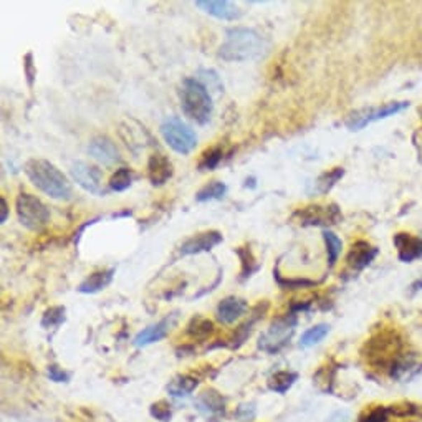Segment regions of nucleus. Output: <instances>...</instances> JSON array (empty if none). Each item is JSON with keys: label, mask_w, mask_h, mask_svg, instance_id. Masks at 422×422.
<instances>
[{"label": "nucleus", "mask_w": 422, "mask_h": 422, "mask_svg": "<svg viewBox=\"0 0 422 422\" xmlns=\"http://www.w3.org/2000/svg\"><path fill=\"white\" fill-rule=\"evenodd\" d=\"M267 48L265 38L247 27L227 30L225 42L220 45L219 57L225 62H247L260 57Z\"/></svg>", "instance_id": "nucleus-1"}, {"label": "nucleus", "mask_w": 422, "mask_h": 422, "mask_svg": "<svg viewBox=\"0 0 422 422\" xmlns=\"http://www.w3.org/2000/svg\"><path fill=\"white\" fill-rule=\"evenodd\" d=\"M25 174L30 183L48 197L58 201L71 199V185L66 176L47 160H30L25 164Z\"/></svg>", "instance_id": "nucleus-2"}, {"label": "nucleus", "mask_w": 422, "mask_h": 422, "mask_svg": "<svg viewBox=\"0 0 422 422\" xmlns=\"http://www.w3.org/2000/svg\"><path fill=\"white\" fill-rule=\"evenodd\" d=\"M402 338L394 328H383L367 339L363 348V356L371 366L378 370H389L394 366L402 353Z\"/></svg>", "instance_id": "nucleus-3"}, {"label": "nucleus", "mask_w": 422, "mask_h": 422, "mask_svg": "<svg viewBox=\"0 0 422 422\" xmlns=\"http://www.w3.org/2000/svg\"><path fill=\"white\" fill-rule=\"evenodd\" d=\"M181 108L189 120L196 121L197 125H206L211 120L212 110V97L209 90L201 81L196 78H185L181 86Z\"/></svg>", "instance_id": "nucleus-4"}, {"label": "nucleus", "mask_w": 422, "mask_h": 422, "mask_svg": "<svg viewBox=\"0 0 422 422\" xmlns=\"http://www.w3.org/2000/svg\"><path fill=\"white\" fill-rule=\"evenodd\" d=\"M15 211L19 222L25 229L38 232L50 222V211L34 194L20 192L15 201Z\"/></svg>", "instance_id": "nucleus-5"}, {"label": "nucleus", "mask_w": 422, "mask_h": 422, "mask_svg": "<svg viewBox=\"0 0 422 422\" xmlns=\"http://www.w3.org/2000/svg\"><path fill=\"white\" fill-rule=\"evenodd\" d=\"M161 136L164 138L167 146L179 154H189L197 146V136L194 129L178 116H171L162 121Z\"/></svg>", "instance_id": "nucleus-6"}, {"label": "nucleus", "mask_w": 422, "mask_h": 422, "mask_svg": "<svg viewBox=\"0 0 422 422\" xmlns=\"http://www.w3.org/2000/svg\"><path fill=\"white\" fill-rule=\"evenodd\" d=\"M407 108H409L407 101H391L378 108H367V110L351 113L346 120V126L351 131H360L366 128L367 125H371V122L386 120V118L398 115V113L407 110Z\"/></svg>", "instance_id": "nucleus-7"}, {"label": "nucleus", "mask_w": 422, "mask_h": 422, "mask_svg": "<svg viewBox=\"0 0 422 422\" xmlns=\"http://www.w3.org/2000/svg\"><path fill=\"white\" fill-rule=\"evenodd\" d=\"M295 316L288 315L285 318H279L270 325V328L260 337L258 342V348L263 349L267 353H279L285 344L288 343V339L292 338V333L295 330Z\"/></svg>", "instance_id": "nucleus-8"}, {"label": "nucleus", "mask_w": 422, "mask_h": 422, "mask_svg": "<svg viewBox=\"0 0 422 422\" xmlns=\"http://www.w3.org/2000/svg\"><path fill=\"white\" fill-rule=\"evenodd\" d=\"M295 217L298 219L300 225H316V227H328L338 224L343 219L342 211L337 204L330 206H308L302 211L295 212Z\"/></svg>", "instance_id": "nucleus-9"}, {"label": "nucleus", "mask_w": 422, "mask_h": 422, "mask_svg": "<svg viewBox=\"0 0 422 422\" xmlns=\"http://www.w3.org/2000/svg\"><path fill=\"white\" fill-rule=\"evenodd\" d=\"M71 178L81 189L92 194H104L103 189V174L97 166L88 164V162L76 161L70 167Z\"/></svg>", "instance_id": "nucleus-10"}, {"label": "nucleus", "mask_w": 422, "mask_h": 422, "mask_svg": "<svg viewBox=\"0 0 422 422\" xmlns=\"http://www.w3.org/2000/svg\"><path fill=\"white\" fill-rule=\"evenodd\" d=\"M222 240H224V237H222L219 230H207V232L197 234L194 235V237L188 239L183 245H181L179 255L185 257V255H196V253L209 252L214 247H217Z\"/></svg>", "instance_id": "nucleus-11"}, {"label": "nucleus", "mask_w": 422, "mask_h": 422, "mask_svg": "<svg viewBox=\"0 0 422 422\" xmlns=\"http://www.w3.org/2000/svg\"><path fill=\"white\" fill-rule=\"evenodd\" d=\"M88 153L94 161H98L103 166H115L121 160L116 144L108 136H94L90 141Z\"/></svg>", "instance_id": "nucleus-12"}, {"label": "nucleus", "mask_w": 422, "mask_h": 422, "mask_svg": "<svg viewBox=\"0 0 422 422\" xmlns=\"http://www.w3.org/2000/svg\"><path fill=\"white\" fill-rule=\"evenodd\" d=\"M393 242L396 245L398 257L401 262L411 263L422 257V239L406 232H399L394 235Z\"/></svg>", "instance_id": "nucleus-13"}, {"label": "nucleus", "mask_w": 422, "mask_h": 422, "mask_svg": "<svg viewBox=\"0 0 422 422\" xmlns=\"http://www.w3.org/2000/svg\"><path fill=\"white\" fill-rule=\"evenodd\" d=\"M174 174V166L164 154H153L148 162V178L153 185H164Z\"/></svg>", "instance_id": "nucleus-14"}, {"label": "nucleus", "mask_w": 422, "mask_h": 422, "mask_svg": "<svg viewBox=\"0 0 422 422\" xmlns=\"http://www.w3.org/2000/svg\"><path fill=\"white\" fill-rule=\"evenodd\" d=\"M376 255H378V248L373 247L370 242H365V240H358L356 244L351 245V251L346 257L348 267L351 270L360 272L366 269L374 260Z\"/></svg>", "instance_id": "nucleus-15"}, {"label": "nucleus", "mask_w": 422, "mask_h": 422, "mask_svg": "<svg viewBox=\"0 0 422 422\" xmlns=\"http://www.w3.org/2000/svg\"><path fill=\"white\" fill-rule=\"evenodd\" d=\"M196 6L220 20H235L240 17V8L229 0H197Z\"/></svg>", "instance_id": "nucleus-16"}, {"label": "nucleus", "mask_w": 422, "mask_h": 422, "mask_svg": "<svg viewBox=\"0 0 422 422\" xmlns=\"http://www.w3.org/2000/svg\"><path fill=\"white\" fill-rule=\"evenodd\" d=\"M174 321H176V316L172 315V316H167L164 320H161L160 323L148 326L146 330L139 331L134 338V346L143 348V346H148V344L161 342V339L166 338V335L169 333L171 326L174 325Z\"/></svg>", "instance_id": "nucleus-17"}, {"label": "nucleus", "mask_w": 422, "mask_h": 422, "mask_svg": "<svg viewBox=\"0 0 422 422\" xmlns=\"http://www.w3.org/2000/svg\"><path fill=\"white\" fill-rule=\"evenodd\" d=\"M247 302L244 298H237V297H227L219 303L217 307V318L222 323L230 325L234 323L235 320H239L240 316L247 311Z\"/></svg>", "instance_id": "nucleus-18"}, {"label": "nucleus", "mask_w": 422, "mask_h": 422, "mask_svg": "<svg viewBox=\"0 0 422 422\" xmlns=\"http://www.w3.org/2000/svg\"><path fill=\"white\" fill-rule=\"evenodd\" d=\"M113 275H115V269H108V270H98L92 274L90 276H86V279L81 281L78 292L80 293H98L101 292L108 287V285L111 283Z\"/></svg>", "instance_id": "nucleus-19"}, {"label": "nucleus", "mask_w": 422, "mask_h": 422, "mask_svg": "<svg viewBox=\"0 0 422 422\" xmlns=\"http://www.w3.org/2000/svg\"><path fill=\"white\" fill-rule=\"evenodd\" d=\"M224 407H225L224 398H222L217 391H214V389H207V391H204L201 396L197 398V409L201 411L202 414H207V416L220 414V412H224Z\"/></svg>", "instance_id": "nucleus-20"}, {"label": "nucleus", "mask_w": 422, "mask_h": 422, "mask_svg": "<svg viewBox=\"0 0 422 422\" xmlns=\"http://www.w3.org/2000/svg\"><path fill=\"white\" fill-rule=\"evenodd\" d=\"M344 176V169L343 167H333V169L328 172H323L318 179L313 183V190L311 194H316V196H323V194L330 192L331 189L335 188V184L338 183Z\"/></svg>", "instance_id": "nucleus-21"}, {"label": "nucleus", "mask_w": 422, "mask_h": 422, "mask_svg": "<svg viewBox=\"0 0 422 422\" xmlns=\"http://www.w3.org/2000/svg\"><path fill=\"white\" fill-rule=\"evenodd\" d=\"M227 185L220 181H211V183L204 185L202 189L197 190L196 201L197 202H209V201H219L225 196Z\"/></svg>", "instance_id": "nucleus-22"}, {"label": "nucleus", "mask_w": 422, "mask_h": 422, "mask_svg": "<svg viewBox=\"0 0 422 422\" xmlns=\"http://www.w3.org/2000/svg\"><path fill=\"white\" fill-rule=\"evenodd\" d=\"M298 376L292 373V371H279V373L274 374L269 381V386L272 391L275 393H287L290 388L295 384V381H297Z\"/></svg>", "instance_id": "nucleus-23"}, {"label": "nucleus", "mask_w": 422, "mask_h": 422, "mask_svg": "<svg viewBox=\"0 0 422 422\" xmlns=\"http://www.w3.org/2000/svg\"><path fill=\"white\" fill-rule=\"evenodd\" d=\"M328 333H330V326L326 325V323H320V325L313 326V328L307 330L305 333L302 335L300 346H303V348L315 346V344H318L320 342H323L325 337Z\"/></svg>", "instance_id": "nucleus-24"}, {"label": "nucleus", "mask_w": 422, "mask_h": 422, "mask_svg": "<svg viewBox=\"0 0 422 422\" xmlns=\"http://www.w3.org/2000/svg\"><path fill=\"white\" fill-rule=\"evenodd\" d=\"M323 240L326 244V253H328V263L330 267H333L338 262L339 255H342L343 242L337 234L331 230H323Z\"/></svg>", "instance_id": "nucleus-25"}, {"label": "nucleus", "mask_w": 422, "mask_h": 422, "mask_svg": "<svg viewBox=\"0 0 422 422\" xmlns=\"http://www.w3.org/2000/svg\"><path fill=\"white\" fill-rule=\"evenodd\" d=\"M196 388H197V379L190 378V376H181V378L172 381L169 388H167V391L176 398H185L189 396V394Z\"/></svg>", "instance_id": "nucleus-26"}, {"label": "nucleus", "mask_w": 422, "mask_h": 422, "mask_svg": "<svg viewBox=\"0 0 422 422\" xmlns=\"http://www.w3.org/2000/svg\"><path fill=\"white\" fill-rule=\"evenodd\" d=\"M212 331H214V325H212V321L207 318H202V316L194 318L188 326V333L192 338H206L212 333Z\"/></svg>", "instance_id": "nucleus-27"}, {"label": "nucleus", "mask_w": 422, "mask_h": 422, "mask_svg": "<svg viewBox=\"0 0 422 422\" xmlns=\"http://www.w3.org/2000/svg\"><path fill=\"white\" fill-rule=\"evenodd\" d=\"M224 157V151L222 148H211L202 154L201 161H199V171H214L219 162Z\"/></svg>", "instance_id": "nucleus-28"}, {"label": "nucleus", "mask_w": 422, "mask_h": 422, "mask_svg": "<svg viewBox=\"0 0 422 422\" xmlns=\"http://www.w3.org/2000/svg\"><path fill=\"white\" fill-rule=\"evenodd\" d=\"M133 178H134L133 172H131L129 169H126V167H121V169H118L115 174L111 176L110 188H111V190L121 192V190H126L131 184H133Z\"/></svg>", "instance_id": "nucleus-29"}, {"label": "nucleus", "mask_w": 422, "mask_h": 422, "mask_svg": "<svg viewBox=\"0 0 422 422\" xmlns=\"http://www.w3.org/2000/svg\"><path fill=\"white\" fill-rule=\"evenodd\" d=\"M196 80H199L204 86H206V88L209 90V93L211 92L220 93L222 90H224L219 75H217L214 70H199Z\"/></svg>", "instance_id": "nucleus-30"}, {"label": "nucleus", "mask_w": 422, "mask_h": 422, "mask_svg": "<svg viewBox=\"0 0 422 422\" xmlns=\"http://www.w3.org/2000/svg\"><path fill=\"white\" fill-rule=\"evenodd\" d=\"M65 321V308L63 307H52L45 311L42 318L43 328H55Z\"/></svg>", "instance_id": "nucleus-31"}, {"label": "nucleus", "mask_w": 422, "mask_h": 422, "mask_svg": "<svg viewBox=\"0 0 422 422\" xmlns=\"http://www.w3.org/2000/svg\"><path fill=\"white\" fill-rule=\"evenodd\" d=\"M237 253L242 258V280H247L248 276H252V274H255L258 270V263L248 248H237Z\"/></svg>", "instance_id": "nucleus-32"}, {"label": "nucleus", "mask_w": 422, "mask_h": 422, "mask_svg": "<svg viewBox=\"0 0 422 422\" xmlns=\"http://www.w3.org/2000/svg\"><path fill=\"white\" fill-rule=\"evenodd\" d=\"M389 412L396 417H412L421 414L422 406H417L414 402H401L396 406H389Z\"/></svg>", "instance_id": "nucleus-33"}, {"label": "nucleus", "mask_w": 422, "mask_h": 422, "mask_svg": "<svg viewBox=\"0 0 422 422\" xmlns=\"http://www.w3.org/2000/svg\"><path fill=\"white\" fill-rule=\"evenodd\" d=\"M389 416H391L389 406H376L373 409L366 411L360 417V422H388Z\"/></svg>", "instance_id": "nucleus-34"}, {"label": "nucleus", "mask_w": 422, "mask_h": 422, "mask_svg": "<svg viewBox=\"0 0 422 422\" xmlns=\"http://www.w3.org/2000/svg\"><path fill=\"white\" fill-rule=\"evenodd\" d=\"M255 406L253 404H240L237 407V411H235V419L239 422H252L255 419Z\"/></svg>", "instance_id": "nucleus-35"}, {"label": "nucleus", "mask_w": 422, "mask_h": 422, "mask_svg": "<svg viewBox=\"0 0 422 422\" xmlns=\"http://www.w3.org/2000/svg\"><path fill=\"white\" fill-rule=\"evenodd\" d=\"M275 279L281 287H288V288H303V287H313L315 285V281L311 280H305V279H297V280H285L281 279L279 272H275Z\"/></svg>", "instance_id": "nucleus-36"}, {"label": "nucleus", "mask_w": 422, "mask_h": 422, "mask_svg": "<svg viewBox=\"0 0 422 422\" xmlns=\"http://www.w3.org/2000/svg\"><path fill=\"white\" fill-rule=\"evenodd\" d=\"M151 414H153L154 417H156L157 421H161V422H167V421H169V417H171L169 404L164 402V401H161V402L154 404V406L151 407Z\"/></svg>", "instance_id": "nucleus-37"}, {"label": "nucleus", "mask_w": 422, "mask_h": 422, "mask_svg": "<svg viewBox=\"0 0 422 422\" xmlns=\"http://www.w3.org/2000/svg\"><path fill=\"white\" fill-rule=\"evenodd\" d=\"M48 376L50 379L55 381V383H68L70 381V374L66 371H63L62 367H58L57 365L48 366Z\"/></svg>", "instance_id": "nucleus-38"}, {"label": "nucleus", "mask_w": 422, "mask_h": 422, "mask_svg": "<svg viewBox=\"0 0 422 422\" xmlns=\"http://www.w3.org/2000/svg\"><path fill=\"white\" fill-rule=\"evenodd\" d=\"M7 217H8V206L6 199L0 197V224H3V222L7 220Z\"/></svg>", "instance_id": "nucleus-39"}, {"label": "nucleus", "mask_w": 422, "mask_h": 422, "mask_svg": "<svg viewBox=\"0 0 422 422\" xmlns=\"http://www.w3.org/2000/svg\"><path fill=\"white\" fill-rule=\"evenodd\" d=\"M348 419H349L348 412L346 411H339L333 417H330L328 422H348Z\"/></svg>", "instance_id": "nucleus-40"}, {"label": "nucleus", "mask_w": 422, "mask_h": 422, "mask_svg": "<svg viewBox=\"0 0 422 422\" xmlns=\"http://www.w3.org/2000/svg\"><path fill=\"white\" fill-rule=\"evenodd\" d=\"M412 292H417V290H422V279L421 280H417V281H414V283H412Z\"/></svg>", "instance_id": "nucleus-41"}, {"label": "nucleus", "mask_w": 422, "mask_h": 422, "mask_svg": "<svg viewBox=\"0 0 422 422\" xmlns=\"http://www.w3.org/2000/svg\"><path fill=\"white\" fill-rule=\"evenodd\" d=\"M419 115H421V118H422V108H419Z\"/></svg>", "instance_id": "nucleus-42"}]
</instances>
